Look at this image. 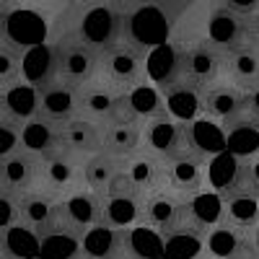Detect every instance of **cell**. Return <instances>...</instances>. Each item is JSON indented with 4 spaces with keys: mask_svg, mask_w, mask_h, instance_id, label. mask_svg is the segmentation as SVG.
<instances>
[{
    "mask_svg": "<svg viewBox=\"0 0 259 259\" xmlns=\"http://www.w3.org/2000/svg\"><path fill=\"white\" fill-rule=\"evenodd\" d=\"M145 50L122 34L117 41L99 50V73H104L124 94H130L145 80Z\"/></svg>",
    "mask_w": 259,
    "mask_h": 259,
    "instance_id": "6da1fadb",
    "label": "cell"
},
{
    "mask_svg": "<svg viewBox=\"0 0 259 259\" xmlns=\"http://www.w3.org/2000/svg\"><path fill=\"white\" fill-rule=\"evenodd\" d=\"M55 50V80H62L70 89H80L99 70V50L85 45L80 36L62 39Z\"/></svg>",
    "mask_w": 259,
    "mask_h": 259,
    "instance_id": "7a4b0ae2",
    "label": "cell"
},
{
    "mask_svg": "<svg viewBox=\"0 0 259 259\" xmlns=\"http://www.w3.org/2000/svg\"><path fill=\"white\" fill-rule=\"evenodd\" d=\"M124 96V91L117 83H112L104 73H94L91 80H85L78 89V114H85V119L104 122V117L109 114L114 101Z\"/></svg>",
    "mask_w": 259,
    "mask_h": 259,
    "instance_id": "3957f363",
    "label": "cell"
},
{
    "mask_svg": "<svg viewBox=\"0 0 259 259\" xmlns=\"http://www.w3.org/2000/svg\"><path fill=\"white\" fill-rule=\"evenodd\" d=\"M41 171V156H34L29 150H13L0 158V189L11 194H24L34 187Z\"/></svg>",
    "mask_w": 259,
    "mask_h": 259,
    "instance_id": "277c9868",
    "label": "cell"
},
{
    "mask_svg": "<svg viewBox=\"0 0 259 259\" xmlns=\"http://www.w3.org/2000/svg\"><path fill=\"white\" fill-rule=\"evenodd\" d=\"M39 117L55 124H65L78 117V89L62 80H50L39 89Z\"/></svg>",
    "mask_w": 259,
    "mask_h": 259,
    "instance_id": "5b68a950",
    "label": "cell"
},
{
    "mask_svg": "<svg viewBox=\"0 0 259 259\" xmlns=\"http://www.w3.org/2000/svg\"><path fill=\"white\" fill-rule=\"evenodd\" d=\"M39 177L47 182V187L55 192H62L73 187L78 179H83V163H80V156H73L70 150L65 148H55L52 153L41 156V171Z\"/></svg>",
    "mask_w": 259,
    "mask_h": 259,
    "instance_id": "8992f818",
    "label": "cell"
},
{
    "mask_svg": "<svg viewBox=\"0 0 259 259\" xmlns=\"http://www.w3.org/2000/svg\"><path fill=\"white\" fill-rule=\"evenodd\" d=\"M60 148L70 150L73 156H96L101 153V122L75 117L60 124Z\"/></svg>",
    "mask_w": 259,
    "mask_h": 259,
    "instance_id": "52a82bcc",
    "label": "cell"
},
{
    "mask_svg": "<svg viewBox=\"0 0 259 259\" xmlns=\"http://www.w3.org/2000/svg\"><path fill=\"white\" fill-rule=\"evenodd\" d=\"M223 78L231 80L244 94L259 91V50L239 47L223 55Z\"/></svg>",
    "mask_w": 259,
    "mask_h": 259,
    "instance_id": "ba28073f",
    "label": "cell"
},
{
    "mask_svg": "<svg viewBox=\"0 0 259 259\" xmlns=\"http://www.w3.org/2000/svg\"><path fill=\"white\" fill-rule=\"evenodd\" d=\"M207 41L223 55L244 47V16L228 11L226 6L215 8L207 24Z\"/></svg>",
    "mask_w": 259,
    "mask_h": 259,
    "instance_id": "9c48e42d",
    "label": "cell"
},
{
    "mask_svg": "<svg viewBox=\"0 0 259 259\" xmlns=\"http://www.w3.org/2000/svg\"><path fill=\"white\" fill-rule=\"evenodd\" d=\"M194 197H184V194L168 189V187H158L153 192H148L140 200V218L138 223L148 226V228H163V223L174 215V210L184 202H192Z\"/></svg>",
    "mask_w": 259,
    "mask_h": 259,
    "instance_id": "30bf717a",
    "label": "cell"
},
{
    "mask_svg": "<svg viewBox=\"0 0 259 259\" xmlns=\"http://www.w3.org/2000/svg\"><path fill=\"white\" fill-rule=\"evenodd\" d=\"M163 166V182L161 187H168L184 197H197L202 182H205V161H166L161 158Z\"/></svg>",
    "mask_w": 259,
    "mask_h": 259,
    "instance_id": "8fae6325",
    "label": "cell"
},
{
    "mask_svg": "<svg viewBox=\"0 0 259 259\" xmlns=\"http://www.w3.org/2000/svg\"><path fill=\"white\" fill-rule=\"evenodd\" d=\"M18 143H21V148L34 153V156H47L60 145V124L36 114L21 124Z\"/></svg>",
    "mask_w": 259,
    "mask_h": 259,
    "instance_id": "7c38bea8",
    "label": "cell"
},
{
    "mask_svg": "<svg viewBox=\"0 0 259 259\" xmlns=\"http://www.w3.org/2000/svg\"><path fill=\"white\" fill-rule=\"evenodd\" d=\"M143 148V124H109L101 122V153L127 158Z\"/></svg>",
    "mask_w": 259,
    "mask_h": 259,
    "instance_id": "4fadbf2b",
    "label": "cell"
},
{
    "mask_svg": "<svg viewBox=\"0 0 259 259\" xmlns=\"http://www.w3.org/2000/svg\"><path fill=\"white\" fill-rule=\"evenodd\" d=\"M246 99V94L241 89H236V85L226 78H221L218 83L207 85L200 96V104H202V114L210 117V119H226L236 106Z\"/></svg>",
    "mask_w": 259,
    "mask_h": 259,
    "instance_id": "5bb4252c",
    "label": "cell"
},
{
    "mask_svg": "<svg viewBox=\"0 0 259 259\" xmlns=\"http://www.w3.org/2000/svg\"><path fill=\"white\" fill-rule=\"evenodd\" d=\"M140 218V200L117 197V194H101L99 207V226L109 231H124Z\"/></svg>",
    "mask_w": 259,
    "mask_h": 259,
    "instance_id": "9a60e30c",
    "label": "cell"
},
{
    "mask_svg": "<svg viewBox=\"0 0 259 259\" xmlns=\"http://www.w3.org/2000/svg\"><path fill=\"white\" fill-rule=\"evenodd\" d=\"M207 231L210 226L202 221V215L194 207L192 202H184L174 210V215L163 223L161 233L163 239H207Z\"/></svg>",
    "mask_w": 259,
    "mask_h": 259,
    "instance_id": "2e32d148",
    "label": "cell"
},
{
    "mask_svg": "<svg viewBox=\"0 0 259 259\" xmlns=\"http://www.w3.org/2000/svg\"><path fill=\"white\" fill-rule=\"evenodd\" d=\"M127 158H117L109 153H96L83 161V184L96 194H106L112 179L124 168Z\"/></svg>",
    "mask_w": 259,
    "mask_h": 259,
    "instance_id": "e0dca14e",
    "label": "cell"
},
{
    "mask_svg": "<svg viewBox=\"0 0 259 259\" xmlns=\"http://www.w3.org/2000/svg\"><path fill=\"white\" fill-rule=\"evenodd\" d=\"M41 251V241L36 231L11 226L0 231V259H36Z\"/></svg>",
    "mask_w": 259,
    "mask_h": 259,
    "instance_id": "ac0fdd59",
    "label": "cell"
},
{
    "mask_svg": "<svg viewBox=\"0 0 259 259\" xmlns=\"http://www.w3.org/2000/svg\"><path fill=\"white\" fill-rule=\"evenodd\" d=\"M0 104H3V109L11 119L26 122V119L39 114V89L16 83L11 89H6V94L0 96Z\"/></svg>",
    "mask_w": 259,
    "mask_h": 259,
    "instance_id": "d6986e66",
    "label": "cell"
},
{
    "mask_svg": "<svg viewBox=\"0 0 259 259\" xmlns=\"http://www.w3.org/2000/svg\"><path fill=\"white\" fill-rule=\"evenodd\" d=\"M233 228H256L259 226V197H223V221Z\"/></svg>",
    "mask_w": 259,
    "mask_h": 259,
    "instance_id": "ffe728a7",
    "label": "cell"
},
{
    "mask_svg": "<svg viewBox=\"0 0 259 259\" xmlns=\"http://www.w3.org/2000/svg\"><path fill=\"white\" fill-rule=\"evenodd\" d=\"M57 194H45V192H24V194H18V218L24 221V223H29L31 228H36V226H41L47 218H50V212H52V207L57 205V202H62V200H55Z\"/></svg>",
    "mask_w": 259,
    "mask_h": 259,
    "instance_id": "44dd1931",
    "label": "cell"
},
{
    "mask_svg": "<svg viewBox=\"0 0 259 259\" xmlns=\"http://www.w3.org/2000/svg\"><path fill=\"white\" fill-rule=\"evenodd\" d=\"M68 215L80 228H94L99 226V207H101V194L96 192H73L68 200H62Z\"/></svg>",
    "mask_w": 259,
    "mask_h": 259,
    "instance_id": "7402d4cb",
    "label": "cell"
},
{
    "mask_svg": "<svg viewBox=\"0 0 259 259\" xmlns=\"http://www.w3.org/2000/svg\"><path fill=\"white\" fill-rule=\"evenodd\" d=\"M163 101L168 114L177 122H187L192 124L202 114V104H200V94L194 91H184V89H174V91H163Z\"/></svg>",
    "mask_w": 259,
    "mask_h": 259,
    "instance_id": "603a6c76",
    "label": "cell"
},
{
    "mask_svg": "<svg viewBox=\"0 0 259 259\" xmlns=\"http://www.w3.org/2000/svg\"><path fill=\"white\" fill-rule=\"evenodd\" d=\"M221 197H259V184L254 179L249 156H241L239 161L233 163V177L223 187Z\"/></svg>",
    "mask_w": 259,
    "mask_h": 259,
    "instance_id": "cb8c5ba5",
    "label": "cell"
},
{
    "mask_svg": "<svg viewBox=\"0 0 259 259\" xmlns=\"http://www.w3.org/2000/svg\"><path fill=\"white\" fill-rule=\"evenodd\" d=\"M221 124H223L226 133H236V130H259V109L254 106V96L246 94V99L236 106Z\"/></svg>",
    "mask_w": 259,
    "mask_h": 259,
    "instance_id": "d4e9b609",
    "label": "cell"
},
{
    "mask_svg": "<svg viewBox=\"0 0 259 259\" xmlns=\"http://www.w3.org/2000/svg\"><path fill=\"white\" fill-rule=\"evenodd\" d=\"M104 122H109V124H143L145 127V119L138 114V109L133 106L130 94H124V96H119L114 101V106L109 109V114L104 117Z\"/></svg>",
    "mask_w": 259,
    "mask_h": 259,
    "instance_id": "484cf974",
    "label": "cell"
},
{
    "mask_svg": "<svg viewBox=\"0 0 259 259\" xmlns=\"http://www.w3.org/2000/svg\"><path fill=\"white\" fill-rule=\"evenodd\" d=\"M21 70H24V62L21 55L13 47H0V85H16Z\"/></svg>",
    "mask_w": 259,
    "mask_h": 259,
    "instance_id": "4316f807",
    "label": "cell"
},
{
    "mask_svg": "<svg viewBox=\"0 0 259 259\" xmlns=\"http://www.w3.org/2000/svg\"><path fill=\"white\" fill-rule=\"evenodd\" d=\"M104 259H148V256L135 249V241L130 239V231L124 228V231H114L112 246L104 254Z\"/></svg>",
    "mask_w": 259,
    "mask_h": 259,
    "instance_id": "83f0119b",
    "label": "cell"
},
{
    "mask_svg": "<svg viewBox=\"0 0 259 259\" xmlns=\"http://www.w3.org/2000/svg\"><path fill=\"white\" fill-rule=\"evenodd\" d=\"M16 221H18V200H16V194L0 189V231L16 226Z\"/></svg>",
    "mask_w": 259,
    "mask_h": 259,
    "instance_id": "f1b7e54d",
    "label": "cell"
},
{
    "mask_svg": "<svg viewBox=\"0 0 259 259\" xmlns=\"http://www.w3.org/2000/svg\"><path fill=\"white\" fill-rule=\"evenodd\" d=\"M18 145V130L11 119H0V158L13 153Z\"/></svg>",
    "mask_w": 259,
    "mask_h": 259,
    "instance_id": "f546056e",
    "label": "cell"
},
{
    "mask_svg": "<svg viewBox=\"0 0 259 259\" xmlns=\"http://www.w3.org/2000/svg\"><path fill=\"white\" fill-rule=\"evenodd\" d=\"M244 47L259 50V11L244 16Z\"/></svg>",
    "mask_w": 259,
    "mask_h": 259,
    "instance_id": "4dcf8cb0",
    "label": "cell"
},
{
    "mask_svg": "<svg viewBox=\"0 0 259 259\" xmlns=\"http://www.w3.org/2000/svg\"><path fill=\"white\" fill-rule=\"evenodd\" d=\"M223 6L239 16H251L259 11V0H223Z\"/></svg>",
    "mask_w": 259,
    "mask_h": 259,
    "instance_id": "1f68e13d",
    "label": "cell"
},
{
    "mask_svg": "<svg viewBox=\"0 0 259 259\" xmlns=\"http://www.w3.org/2000/svg\"><path fill=\"white\" fill-rule=\"evenodd\" d=\"M249 163H251V171H254V179H256V184H259V153L251 158L249 156Z\"/></svg>",
    "mask_w": 259,
    "mask_h": 259,
    "instance_id": "d6a6232c",
    "label": "cell"
},
{
    "mask_svg": "<svg viewBox=\"0 0 259 259\" xmlns=\"http://www.w3.org/2000/svg\"><path fill=\"white\" fill-rule=\"evenodd\" d=\"M251 239H254V246H256V251H259V226L251 228Z\"/></svg>",
    "mask_w": 259,
    "mask_h": 259,
    "instance_id": "836d02e7",
    "label": "cell"
},
{
    "mask_svg": "<svg viewBox=\"0 0 259 259\" xmlns=\"http://www.w3.org/2000/svg\"><path fill=\"white\" fill-rule=\"evenodd\" d=\"M68 259H94V256H89V254H83V251H80V254L75 251V254H73V256H68Z\"/></svg>",
    "mask_w": 259,
    "mask_h": 259,
    "instance_id": "e575fe53",
    "label": "cell"
},
{
    "mask_svg": "<svg viewBox=\"0 0 259 259\" xmlns=\"http://www.w3.org/2000/svg\"><path fill=\"white\" fill-rule=\"evenodd\" d=\"M251 96H254V106L259 109V91H256V94H251Z\"/></svg>",
    "mask_w": 259,
    "mask_h": 259,
    "instance_id": "d590c367",
    "label": "cell"
},
{
    "mask_svg": "<svg viewBox=\"0 0 259 259\" xmlns=\"http://www.w3.org/2000/svg\"><path fill=\"white\" fill-rule=\"evenodd\" d=\"M197 259H218V256H212V254H202V256H197Z\"/></svg>",
    "mask_w": 259,
    "mask_h": 259,
    "instance_id": "8d00e7d4",
    "label": "cell"
}]
</instances>
